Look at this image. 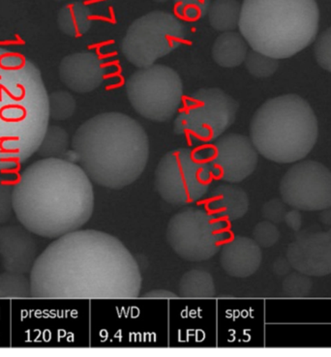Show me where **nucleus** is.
Masks as SVG:
<instances>
[{"mask_svg":"<svg viewBox=\"0 0 331 357\" xmlns=\"http://www.w3.org/2000/svg\"><path fill=\"white\" fill-rule=\"evenodd\" d=\"M200 151L216 181L240 183L257 168V149L251 139L244 135H222L201 147Z\"/></svg>","mask_w":331,"mask_h":357,"instance_id":"ddd939ff","label":"nucleus"},{"mask_svg":"<svg viewBox=\"0 0 331 357\" xmlns=\"http://www.w3.org/2000/svg\"><path fill=\"white\" fill-rule=\"evenodd\" d=\"M36 299H135L141 288L136 259L119 239L78 229L52 241L31 272Z\"/></svg>","mask_w":331,"mask_h":357,"instance_id":"f257e3e1","label":"nucleus"},{"mask_svg":"<svg viewBox=\"0 0 331 357\" xmlns=\"http://www.w3.org/2000/svg\"><path fill=\"white\" fill-rule=\"evenodd\" d=\"M215 294L213 276L201 269L186 272L179 282V296L183 298H211Z\"/></svg>","mask_w":331,"mask_h":357,"instance_id":"4be33fe9","label":"nucleus"},{"mask_svg":"<svg viewBox=\"0 0 331 357\" xmlns=\"http://www.w3.org/2000/svg\"><path fill=\"white\" fill-rule=\"evenodd\" d=\"M314 52L318 64L331 73V26L318 37Z\"/></svg>","mask_w":331,"mask_h":357,"instance_id":"7c9ffc66","label":"nucleus"},{"mask_svg":"<svg viewBox=\"0 0 331 357\" xmlns=\"http://www.w3.org/2000/svg\"><path fill=\"white\" fill-rule=\"evenodd\" d=\"M245 66L249 73L255 78L265 79L272 76L279 67L278 59H273L261 52H248L245 59Z\"/></svg>","mask_w":331,"mask_h":357,"instance_id":"a878e982","label":"nucleus"},{"mask_svg":"<svg viewBox=\"0 0 331 357\" xmlns=\"http://www.w3.org/2000/svg\"><path fill=\"white\" fill-rule=\"evenodd\" d=\"M70 151L69 134L57 125L48 127L37 153L44 159H68Z\"/></svg>","mask_w":331,"mask_h":357,"instance_id":"5701e85b","label":"nucleus"},{"mask_svg":"<svg viewBox=\"0 0 331 357\" xmlns=\"http://www.w3.org/2000/svg\"><path fill=\"white\" fill-rule=\"evenodd\" d=\"M281 198L301 211H322L331 207V172L318 162L293 165L280 182Z\"/></svg>","mask_w":331,"mask_h":357,"instance_id":"f8f14e48","label":"nucleus"},{"mask_svg":"<svg viewBox=\"0 0 331 357\" xmlns=\"http://www.w3.org/2000/svg\"><path fill=\"white\" fill-rule=\"evenodd\" d=\"M284 221L286 222L288 228L298 231H300L301 225H302V216H301L300 211L293 209V211H287Z\"/></svg>","mask_w":331,"mask_h":357,"instance_id":"473e14b6","label":"nucleus"},{"mask_svg":"<svg viewBox=\"0 0 331 357\" xmlns=\"http://www.w3.org/2000/svg\"><path fill=\"white\" fill-rule=\"evenodd\" d=\"M280 233L275 224L270 221L260 222L253 229V239L261 248H270L279 241Z\"/></svg>","mask_w":331,"mask_h":357,"instance_id":"c85d7f7f","label":"nucleus"},{"mask_svg":"<svg viewBox=\"0 0 331 357\" xmlns=\"http://www.w3.org/2000/svg\"><path fill=\"white\" fill-rule=\"evenodd\" d=\"M14 183L0 177V226L6 224L14 213Z\"/></svg>","mask_w":331,"mask_h":357,"instance_id":"c756f323","label":"nucleus"},{"mask_svg":"<svg viewBox=\"0 0 331 357\" xmlns=\"http://www.w3.org/2000/svg\"><path fill=\"white\" fill-rule=\"evenodd\" d=\"M295 271L310 277L331 274V229L298 236L288 247L286 255Z\"/></svg>","mask_w":331,"mask_h":357,"instance_id":"4468645a","label":"nucleus"},{"mask_svg":"<svg viewBox=\"0 0 331 357\" xmlns=\"http://www.w3.org/2000/svg\"><path fill=\"white\" fill-rule=\"evenodd\" d=\"M52 1L62 2V1H66V0H52Z\"/></svg>","mask_w":331,"mask_h":357,"instance_id":"e433bc0d","label":"nucleus"},{"mask_svg":"<svg viewBox=\"0 0 331 357\" xmlns=\"http://www.w3.org/2000/svg\"><path fill=\"white\" fill-rule=\"evenodd\" d=\"M174 11L179 19L198 21L208 13L213 0H173Z\"/></svg>","mask_w":331,"mask_h":357,"instance_id":"bb28decb","label":"nucleus"},{"mask_svg":"<svg viewBox=\"0 0 331 357\" xmlns=\"http://www.w3.org/2000/svg\"><path fill=\"white\" fill-rule=\"evenodd\" d=\"M31 282L26 274L4 272L0 274V298H31Z\"/></svg>","mask_w":331,"mask_h":357,"instance_id":"b1692460","label":"nucleus"},{"mask_svg":"<svg viewBox=\"0 0 331 357\" xmlns=\"http://www.w3.org/2000/svg\"><path fill=\"white\" fill-rule=\"evenodd\" d=\"M59 78L70 91L88 93L101 86L106 68L93 52H75L64 57L59 65Z\"/></svg>","mask_w":331,"mask_h":357,"instance_id":"dca6fc26","label":"nucleus"},{"mask_svg":"<svg viewBox=\"0 0 331 357\" xmlns=\"http://www.w3.org/2000/svg\"><path fill=\"white\" fill-rule=\"evenodd\" d=\"M14 213L35 236L56 239L91 218L94 191L79 165L66 159L34 162L14 183Z\"/></svg>","mask_w":331,"mask_h":357,"instance_id":"f03ea898","label":"nucleus"},{"mask_svg":"<svg viewBox=\"0 0 331 357\" xmlns=\"http://www.w3.org/2000/svg\"><path fill=\"white\" fill-rule=\"evenodd\" d=\"M157 3H164V2L168 1V0H154Z\"/></svg>","mask_w":331,"mask_h":357,"instance_id":"c9c22d12","label":"nucleus"},{"mask_svg":"<svg viewBox=\"0 0 331 357\" xmlns=\"http://www.w3.org/2000/svg\"><path fill=\"white\" fill-rule=\"evenodd\" d=\"M125 89L134 109L151 121H171L183 103V81L163 64L139 68L127 79Z\"/></svg>","mask_w":331,"mask_h":357,"instance_id":"9b49d317","label":"nucleus"},{"mask_svg":"<svg viewBox=\"0 0 331 357\" xmlns=\"http://www.w3.org/2000/svg\"><path fill=\"white\" fill-rule=\"evenodd\" d=\"M287 204L283 202V199H272L265 202L263 206V215L266 221H270L273 224L281 223L285 219L287 213Z\"/></svg>","mask_w":331,"mask_h":357,"instance_id":"2f4dec72","label":"nucleus"},{"mask_svg":"<svg viewBox=\"0 0 331 357\" xmlns=\"http://www.w3.org/2000/svg\"><path fill=\"white\" fill-rule=\"evenodd\" d=\"M312 288L313 282L311 277L298 271L288 274L282 283L284 294L293 298L309 296Z\"/></svg>","mask_w":331,"mask_h":357,"instance_id":"cd10ccee","label":"nucleus"},{"mask_svg":"<svg viewBox=\"0 0 331 357\" xmlns=\"http://www.w3.org/2000/svg\"><path fill=\"white\" fill-rule=\"evenodd\" d=\"M240 105L220 89H201L189 95L174 123V134L209 144L235 123Z\"/></svg>","mask_w":331,"mask_h":357,"instance_id":"6e6552de","label":"nucleus"},{"mask_svg":"<svg viewBox=\"0 0 331 357\" xmlns=\"http://www.w3.org/2000/svg\"><path fill=\"white\" fill-rule=\"evenodd\" d=\"M186 35L187 27L176 15L153 11L132 22L121 50L131 64L146 68L180 47Z\"/></svg>","mask_w":331,"mask_h":357,"instance_id":"1a4fd4ad","label":"nucleus"},{"mask_svg":"<svg viewBox=\"0 0 331 357\" xmlns=\"http://www.w3.org/2000/svg\"><path fill=\"white\" fill-rule=\"evenodd\" d=\"M77 102L68 91H57L49 94V117L56 121H64L74 116Z\"/></svg>","mask_w":331,"mask_h":357,"instance_id":"393cba45","label":"nucleus"},{"mask_svg":"<svg viewBox=\"0 0 331 357\" xmlns=\"http://www.w3.org/2000/svg\"><path fill=\"white\" fill-rule=\"evenodd\" d=\"M178 294L173 293V291H168V289H157L153 291H148L144 294L143 298L146 299H176L178 298Z\"/></svg>","mask_w":331,"mask_h":357,"instance_id":"72a5a7b5","label":"nucleus"},{"mask_svg":"<svg viewBox=\"0 0 331 357\" xmlns=\"http://www.w3.org/2000/svg\"><path fill=\"white\" fill-rule=\"evenodd\" d=\"M199 202V206L226 223L243 218L249 209L248 195L233 183L220 184Z\"/></svg>","mask_w":331,"mask_h":357,"instance_id":"a211bd4d","label":"nucleus"},{"mask_svg":"<svg viewBox=\"0 0 331 357\" xmlns=\"http://www.w3.org/2000/svg\"><path fill=\"white\" fill-rule=\"evenodd\" d=\"M291 269H292V266L288 263L287 258L278 259L277 261L273 264V271L279 276L288 275V274L290 273Z\"/></svg>","mask_w":331,"mask_h":357,"instance_id":"f704fd0d","label":"nucleus"},{"mask_svg":"<svg viewBox=\"0 0 331 357\" xmlns=\"http://www.w3.org/2000/svg\"><path fill=\"white\" fill-rule=\"evenodd\" d=\"M248 43L241 33L236 31L223 32L214 42V61L224 68H235L245 61Z\"/></svg>","mask_w":331,"mask_h":357,"instance_id":"6ab92c4d","label":"nucleus"},{"mask_svg":"<svg viewBox=\"0 0 331 357\" xmlns=\"http://www.w3.org/2000/svg\"><path fill=\"white\" fill-rule=\"evenodd\" d=\"M318 22L316 0H243L238 29L251 49L279 61L312 44Z\"/></svg>","mask_w":331,"mask_h":357,"instance_id":"39448f33","label":"nucleus"},{"mask_svg":"<svg viewBox=\"0 0 331 357\" xmlns=\"http://www.w3.org/2000/svg\"><path fill=\"white\" fill-rule=\"evenodd\" d=\"M213 177L200 149L168 152L155 171V188L171 206H188L208 194Z\"/></svg>","mask_w":331,"mask_h":357,"instance_id":"0eeeda50","label":"nucleus"},{"mask_svg":"<svg viewBox=\"0 0 331 357\" xmlns=\"http://www.w3.org/2000/svg\"><path fill=\"white\" fill-rule=\"evenodd\" d=\"M37 242L33 234L21 226H0V257L5 271L31 273L36 261Z\"/></svg>","mask_w":331,"mask_h":357,"instance_id":"2eb2a0df","label":"nucleus"},{"mask_svg":"<svg viewBox=\"0 0 331 357\" xmlns=\"http://www.w3.org/2000/svg\"><path fill=\"white\" fill-rule=\"evenodd\" d=\"M169 245L188 261H203L220 252L231 236L229 223L203 206H188L174 214L167 227Z\"/></svg>","mask_w":331,"mask_h":357,"instance_id":"9d476101","label":"nucleus"},{"mask_svg":"<svg viewBox=\"0 0 331 357\" xmlns=\"http://www.w3.org/2000/svg\"><path fill=\"white\" fill-rule=\"evenodd\" d=\"M57 26L70 37L83 36L92 26L89 7L81 1H72L61 7L57 14Z\"/></svg>","mask_w":331,"mask_h":357,"instance_id":"aec40b11","label":"nucleus"},{"mask_svg":"<svg viewBox=\"0 0 331 357\" xmlns=\"http://www.w3.org/2000/svg\"><path fill=\"white\" fill-rule=\"evenodd\" d=\"M318 135L315 112L295 94L268 100L250 124V139L258 153L278 164L305 159L315 146Z\"/></svg>","mask_w":331,"mask_h":357,"instance_id":"423d86ee","label":"nucleus"},{"mask_svg":"<svg viewBox=\"0 0 331 357\" xmlns=\"http://www.w3.org/2000/svg\"><path fill=\"white\" fill-rule=\"evenodd\" d=\"M41 71L27 57L0 47V172L37 153L49 121Z\"/></svg>","mask_w":331,"mask_h":357,"instance_id":"7ed1b4c3","label":"nucleus"},{"mask_svg":"<svg viewBox=\"0 0 331 357\" xmlns=\"http://www.w3.org/2000/svg\"><path fill=\"white\" fill-rule=\"evenodd\" d=\"M220 264L229 275L247 278L260 268L261 247L249 237L231 236L220 250Z\"/></svg>","mask_w":331,"mask_h":357,"instance_id":"f3484780","label":"nucleus"},{"mask_svg":"<svg viewBox=\"0 0 331 357\" xmlns=\"http://www.w3.org/2000/svg\"><path fill=\"white\" fill-rule=\"evenodd\" d=\"M69 161L105 188L131 185L146 169L148 137L141 124L121 112H105L82 124L72 139Z\"/></svg>","mask_w":331,"mask_h":357,"instance_id":"20e7f679","label":"nucleus"},{"mask_svg":"<svg viewBox=\"0 0 331 357\" xmlns=\"http://www.w3.org/2000/svg\"><path fill=\"white\" fill-rule=\"evenodd\" d=\"M241 4L238 0H214L208 10V22L221 32L233 31L240 26Z\"/></svg>","mask_w":331,"mask_h":357,"instance_id":"412c9836","label":"nucleus"}]
</instances>
